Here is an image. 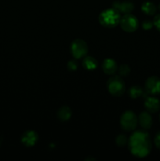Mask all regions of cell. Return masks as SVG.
I'll list each match as a JSON object with an SVG mask.
<instances>
[{
	"label": "cell",
	"instance_id": "1",
	"mask_svg": "<svg viewBox=\"0 0 160 161\" xmlns=\"http://www.w3.org/2000/svg\"><path fill=\"white\" fill-rule=\"evenodd\" d=\"M129 149L135 157L144 158L147 157L152 149V142L147 132L136 130L129 139Z\"/></svg>",
	"mask_w": 160,
	"mask_h": 161
},
{
	"label": "cell",
	"instance_id": "2",
	"mask_svg": "<svg viewBox=\"0 0 160 161\" xmlns=\"http://www.w3.org/2000/svg\"><path fill=\"white\" fill-rule=\"evenodd\" d=\"M120 13L114 8L104 10L99 16V21L106 28H115L120 22Z\"/></svg>",
	"mask_w": 160,
	"mask_h": 161
},
{
	"label": "cell",
	"instance_id": "3",
	"mask_svg": "<svg viewBox=\"0 0 160 161\" xmlns=\"http://www.w3.org/2000/svg\"><path fill=\"white\" fill-rule=\"evenodd\" d=\"M107 87L111 94L115 97H120L125 92V83L120 76H113L108 80Z\"/></svg>",
	"mask_w": 160,
	"mask_h": 161
},
{
	"label": "cell",
	"instance_id": "4",
	"mask_svg": "<svg viewBox=\"0 0 160 161\" xmlns=\"http://www.w3.org/2000/svg\"><path fill=\"white\" fill-rule=\"evenodd\" d=\"M138 118L135 115L133 112L125 111L122 113L120 119V124L122 129H124L126 131H130L136 129L137 125Z\"/></svg>",
	"mask_w": 160,
	"mask_h": 161
},
{
	"label": "cell",
	"instance_id": "5",
	"mask_svg": "<svg viewBox=\"0 0 160 161\" xmlns=\"http://www.w3.org/2000/svg\"><path fill=\"white\" fill-rule=\"evenodd\" d=\"M88 47L83 39H75L71 45V53L75 59H80L87 54Z\"/></svg>",
	"mask_w": 160,
	"mask_h": 161
},
{
	"label": "cell",
	"instance_id": "6",
	"mask_svg": "<svg viewBox=\"0 0 160 161\" xmlns=\"http://www.w3.org/2000/svg\"><path fill=\"white\" fill-rule=\"evenodd\" d=\"M120 25L126 32H133L138 28V20L130 14H125L120 19Z\"/></svg>",
	"mask_w": 160,
	"mask_h": 161
},
{
	"label": "cell",
	"instance_id": "7",
	"mask_svg": "<svg viewBox=\"0 0 160 161\" xmlns=\"http://www.w3.org/2000/svg\"><path fill=\"white\" fill-rule=\"evenodd\" d=\"M145 91L152 95L160 94V78L158 76H151L146 80Z\"/></svg>",
	"mask_w": 160,
	"mask_h": 161
},
{
	"label": "cell",
	"instance_id": "8",
	"mask_svg": "<svg viewBox=\"0 0 160 161\" xmlns=\"http://www.w3.org/2000/svg\"><path fill=\"white\" fill-rule=\"evenodd\" d=\"M116 10L119 11V13H122V14H130L132 11L134 9V6H133V3L130 1H124V2H119L116 1L113 3V7Z\"/></svg>",
	"mask_w": 160,
	"mask_h": 161
},
{
	"label": "cell",
	"instance_id": "9",
	"mask_svg": "<svg viewBox=\"0 0 160 161\" xmlns=\"http://www.w3.org/2000/svg\"><path fill=\"white\" fill-rule=\"evenodd\" d=\"M144 107L150 113H155L160 109V101L154 97H148L145 99Z\"/></svg>",
	"mask_w": 160,
	"mask_h": 161
},
{
	"label": "cell",
	"instance_id": "10",
	"mask_svg": "<svg viewBox=\"0 0 160 161\" xmlns=\"http://www.w3.org/2000/svg\"><path fill=\"white\" fill-rule=\"evenodd\" d=\"M38 141V135L33 130H28L23 134L21 137V142L25 146L31 147L33 146Z\"/></svg>",
	"mask_w": 160,
	"mask_h": 161
},
{
	"label": "cell",
	"instance_id": "11",
	"mask_svg": "<svg viewBox=\"0 0 160 161\" xmlns=\"http://www.w3.org/2000/svg\"><path fill=\"white\" fill-rule=\"evenodd\" d=\"M138 122L142 128L144 130L151 128L152 125V118L151 116L150 113L148 112H142L138 116Z\"/></svg>",
	"mask_w": 160,
	"mask_h": 161
},
{
	"label": "cell",
	"instance_id": "12",
	"mask_svg": "<svg viewBox=\"0 0 160 161\" xmlns=\"http://www.w3.org/2000/svg\"><path fill=\"white\" fill-rule=\"evenodd\" d=\"M102 69L108 75H113L118 70V65L113 59H105L102 64Z\"/></svg>",
	"mask_w": 160,
	"mask_h": 161
},
{
	"label": "cell",
	"instance_id": "13",
	"mask_svg": "<svg viewBox=\"0 0 160 161\" xmlns=\"http://www.w3.org/2000/svg\"><path fill=\"white\" fill-rule=\"evenodd\" d=\"M72 116V110L67 106H62L57 112V117L60 120L67 121Z\"/></svg>",
	"mask_w": 160,
	"mask_h": 161
},
{
	"label": "cell",
	"instance_id": "14",
	"mask_svg": "<svg viewBox=\"0 0 160 161\" xmlns=\"http://www.w3.org/2000/svg\"><path fill=\"white\" fill-rule=\"evenodd\" d=\"M141 9L145 14L149 16H152L156 13L157 7L152 2H145L142 4Z\"/></svg>",
	"mask_w": 160,
	"mask_h": 161
},
{
	"label": "cell",
	"instance_id": "15",
	"mask_svg": "<svg viewBox=\"0 0 160 161\" xmlns=\"http://www.w3.org/2000/svg\"><path fill=\"white\" fill-rule=\"evenodd\" d=\"M83 66L87 70H93L97 67V61L93 57H86L83 61Z\"/></svg>",
	"mask_w": 160,
	"mask_h": 161
},
{
	"label": "cell",
	"instance_id": "16",
	"mask_svg": "<svg viewBox=\"0 0 160 161\" xmlns=\"http://www.w3.org/2000/svg\"><path fill=\"white\" fill-rule=\"evenodd\" d=\"M143 89L139 86H133L129 90V95L133 99L138 98L143 94Z\"/></svg>",
	"mask_w": 160,
	"mask_h": 161
},
{
	"label": "cell",
	"instance_id": "17",
	"mask_svg": "<svg viewBox=\"0 0 160 161\" xmlns=\"http://www.w3.org/2000/svg\"><path fill=\"white\" fill-rule=\"evenodd\" d=\"M118 70L121 76H126L130 72V69L127 64H122Z\"/></svg>",
	"mask_w": 160,
	"mask_h": 161
},
{
	"label": "cell",
	"instance_id": "18",
	"mask_svg": "<svg viewBox=\"0 0 160 161\" xmlns=\"http://www.w3.org/2000/svg\"><path fill=\"white\" fill-rule=\"evenodd\" d=\"M127 142H127V138L126 137H125V135H120L116 138V144L119 146H125Z\"/></svg>",
	"mask_w": 160,
	"mask_h": 161
},
{
	"label": "cell",
	"instance_id": "19",
	"mask_svg": "<svg viewBox=\"0 0 160 161\" xmlns=\"http://www.w3.org/2000/svg\"><path fill=\"white\" fill-rule=\"evenodd\" d=\"M67 66L70 71H75L78 68V62L75 60H71L70 61H68Z\"/></svg>",
	"mask_w": 160,
	"mask_h": 161
},
{
	"label": "cell",
	"instance_id": "20",
	"mask_svg": "<svg viewBox=\"0 0 160 161\" xmlns=\"http://www.w3.org/2000/svg\"><path fill=\"white\" fill-rule=\"evenodd\" d=\"M153 26H154L153 21H152V20H144V21L143 22V24H142L143 28H144V29H145V30L152 29V27H153Z\"/></svg>",
	"mask_w": 160,
	"mask_h": 161
},
{
	"label": "cell",
	"instance_id": "21",
	"mask_svg": "<svg viewBox=\"0 0 160 161\" xmlns=\"http://www.w3.org/2000/svg\"><path fill=\"white\" fill-rule=\"evenodd\" d=\"M154 25L155 26V28L160 31V14H158L157 16H155V18L153 20Z\"/></svg>",
	"mask_w": 160,
	"mask_h": 161
},
{
	"label": "cell",
	"instance_id": "22",
	"mask_svg": "<svg viewBox=\"0 0 160 161\" xmlns=\"http://www.w3.org/2000/svg\"><path fill=\"white\" fill-rule=\"evenodd\" d=\"M154 142H155V146L160 149V130L156 134L155 138H154Z\"/></svg>",
	"mask_w": 160,
	"mask_h": 161
},
{
	"label": "cell",
	"instance_id": "23",
	"mask_svg": "<svg viewBox=\"0 0 160 161\" xmlns=\"http://www.w3.org/2000/svg\"><path fill=\"white\" fill-rule=\"evenodd\" d=\"M158 9H159V10H160V3L158 4Z\"/></svg>",
	"mask_w": 160,
	"mask_h": 161
},
{
	"label": "cell",
	"instance_id": "24",
	"mask_svg": "<svg viewBox=\"0 0 160 161\" xmlns=\"http://www.w3.org/2000/svg\"><path fill=\"white\" fill-rule=\"evenodd\" d=\"M159 120H160V116H159Z\"/></svg>",
	"mask_w": 160,
	"mask_h": 161
}]
</instances>
